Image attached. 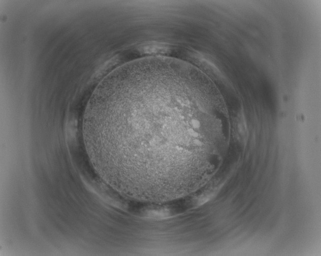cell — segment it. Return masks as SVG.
<instances>
[{"mask_svg":"<svg viewBox=\"0 0 321 256\" xmlns=\"http://www.w3.org/2000/svg\"><path fill=\"white\" fill-rule=\"evenodd\" d=\"M175 71L132 75L108 94L90 122L89 132L115 157L123 156L119 162L126 157L142 180L202 174L209 149L229 134L227 115L213 102L208 84Z\"/></svg>","mask_w":321,"mask_h":256,"instance_id":"obj_1","label":"cell"}]
</instances>
